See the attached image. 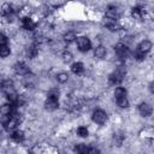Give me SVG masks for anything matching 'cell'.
<instances>
[{
    "instance_id": "cell-3",
    "label": "cell",
    "mask_w": 154,
    "mask_h": 154,
    "mask_svg": "<svg viewBox=\"0 0 154 154\" xmlns=\"http://www.w3.org/2000/svg\"><path fill=\"white\" fill-rule=\"evenodd\" d=\"M114 51H116V54L120 58V59H126L128 58V55H129V48H128V46L125 45V43H118V45H116V47H114Z\"/></svg>"
},
{
    "instance_id": "cell-10",
    "label": "cell",
    "mask_w": 154,
    "mask_h": 154,
    "mask_svg": "<svg viewBox=\"0 0 154 154\" xmlns=\"http://www.w3.org/2000/svg\"><path fill=\"white\" fill-rule=\"evenodd\" d=\"M103 25L108 30H111V31H117V30L120 29V26H119V24H118L117 20H111V19H107V18L103 19Z\"/></svg>"
},
{
    "instance_id": "cell-7",
    "label": "cell",
    "mask_w": 154,
    "mask_h": 154,
    "mask_svg": "<svg viewBox=\"0 0 154 154\" xmlns=\"http://www.w3.org/2000/svg\"><path fill=\"white\" fill-rule=\"evenodd\" d=\"M22 26H23V29H25V30L32 31V30L36 28V23H35L30 17H24V18L22 19Z\"/></svg>"
},
{
    "instance_id": "cell-16",
    "label": "cell",
    "mask_w": 154,
    "mask_h": 154,
    "mask_svg": "<svg viewBox=\"0 0 154 154\" xmlns=\"http://www.w3.org/2000/svg\"><path fill=\"white\" fill-rule=\"evenodd\" d=\"M131 16L135 18V19H141L144 17V8L140 7V6H136L131 10Z\"/></svg>"
},
{
    "instance_id": "cell-29",
    "label": "cell",
    "mask_w": 154,
    "mask_h": 154,
    "mask_svg": "<svg viewBox=\"0 0 154 154\" xmlns=\"http://www.w3.org/2000/svg\"><path fill=\"white\" fill-rule=\"evenodd\" d=\"M134 58H135L137 61H141V60H143V59L146 58V54H143V53H141L140 51L136 49V52L134 53Z\"/></svg>"
},
{
    "instance_id": "cell-5",
    "label": "cell",
    "mask_w": 154,
    "mask_h": 154,
    "mask_svg": "<svg viewBox=\"0 0 154 154\" xmlns=\"http://www.w3.org/2000/svg\"><path fill=\"white\" fill-rule=\"evenodd\" d=\"M13 70H14V72H16L17 75H19V76H25V75L29 73V67H28V65H26L25 63H23V61H18V63L13 66Z\"/></svg>"
},
{
    "instance_id": "cell-24",
    "label": "cell",
    "mask_w": 154,
    "mask_h": 154,
    "mask_svg": "<svg viewBox=\"0 0 154 154\" xmlns=\"http://www.w3.org/2000/svg\"><path fill=\"white\" fill-rule=\"evenodd\" d=\"M11 53V49L8 46H2L0 47V58H7Z\"/></svg>"
},
{
    "instance_id": "cell-8",
    "label": "cell",
    "mask_w": 154,
    "mask_h": 154,
    "mask_svg": "<svg viewBox=\"0 0 154 154\" xmlns=\"http://www.w3.org/2000/svg\"><path fill=\"white\" fill-rule=\"evenodd\" d=\"M152 42L149 41V40H143V41H141L140 43H138V47H137V51H140L141 53H143V54H147L150 49H152Z\"/></svg>"
},
{
    "instance_id": "cell-19",
    "label": "cell",
    "mask_w": 154,
    "mask_h": 154,
    "mask_svg": "<svg viewBox=\"0 0 154 154\" xmlns=\"http://www.w3.org/2000/svg\"><path fill=\"white\" fill-rule=\"evenodd\" d=\"M88 150H89V146H87L84 143H78L75 147V152L77 154H88Z\"/></svg>"
},
{
    "instance_id": "cell-18",
    "label": "cell",
    "mask_w": 154,
    "mask_h": 154,
    "mask_svg": "<svg viewBox=\"0 0 154 154\" xmlns=\"http://www.w3.org/2000/svg\"><path fill=\"white\" fill-rule=\"evenodd\" d=\"M113 95H114L116 100L122 99V97H125L126 96V89L123 88V87H117L114 89V91H113Z\"/></svg>"
},
{
    "instance_id": "cell-22",
    "label": "cell",
    "mask_w": 154,
    "mask_h": 154,
    "mask_svg": "<svg viewBox=\"0 0 154 154\" xmlns=\"http://www.w3.org/2000/svg\"><path fill=\"white\" fill-rule=\"evenodd\" d=\"M124 135L122 132H116L113 135V142L117 144V146H122V143L124 142Z\"/></svg>"
},
{
    "instance_id": "cell-17",
    "label": "cell",
    "mask_w": 154,
    "mask_h": 154,
    "mask_svg": "<svg viewBox=\"0 0 154 154\" xmlns=\"http://www.w3.org/2000/svg\"><path fill=\"white\" fill-rule=\"evenodd\" d=\"M71 71L75 73V75H81L83 71H84V65L82 63H73L71 65Z\"/></svg>"
},
{
    "instance_id": "cell-31",
    "label": "cell",
    "mask_w": 154,
    "mask_h": 154,
    "mask_svg": "<svg viewBox=\"0 0 154 154\" xmlns=\"http://www.w3.org/2000/svg\"><path fill=\"white\" fill-rule=\"evenodd\" d=\"M99 153H100V150H99L97 147H95V146H89L88 154H99Z\"/></svg>"
},
{
    "instance_id": "cell-23",
    "label": "cell",
    "mask_w": 154,
    "mask_h": 154,
    "mask_svg": "<svg viewBox=\"0 0 154 154\" xmlns=\"http://www.w3.org/2000/svg\"><path fill=\"white\" fill-rule=\"evenodd\" d=\"M77 135H78L79 137H88V135H89L88 128H87V126H79V128L77 129Z\"/></svg>"
},
{
    "instance_id": "cell-15",
    "label": "cell",
    "mask_w": 154,
    "mask_h": 154,
    "mask_svg": "<svg viewBox=\"0 0 154 154\" xmlns=\"http://www.w3.org/2000/svg\"><path fill=\"white\" fill-rule=\"evenodd\" d=\"M13 107H14V106H12V105L8 103V102L2 103V105L0 106V114H1V116H11L12 112H13Z\"/></svg>"
},
{
    "instance_id": "cell-14",
    "label": "cell",
    "mask_w": 154,
    "mask_h": 154,
    "mask_svg": "<svg viewBox=\"0 0 154 154\" xmlns=\"http://www.w3.org/2000/svg\"><path fill=\"white\" fill-rule=\"evenodd\" d=\"M106 54H107V51H106V48H105L103 46L99 45V46H96V47L94 48V57H95V58H97V59H103V58L106 57Z\"/></svg>"
},
{
    "instance_id": "cell-21",
    "label": "cell",
    "mask_w": 154,
    "mask_h": 154,
    "mask_svg": "<svg viewBox=\"0 0 154 154\" xmlns=\"http://www.w3.org/2000/svg\"><path fill=\"white\" fill-rule=\"evenodd\" d=\"M11 13H13L12 6H11L10 4H4V5L1 6V14L5 16V17H7V16L11 14Z\"/></svg>"
},
{
    "instance_id": "cell-20",
    "label": "cell",
    "mask_w": 154,
    "mask_h": 154,
    "mask_svg": "<svg viewBox=\"0 0 154 154\" xmlns=\"http://www.w3.org/2000/svg\"><path fill=\"white\" fill-rule=\"evenodd\" d=\"M76 38H77V36L73 31H67V32L64 34V41L67 42V43H71V42L76 41Z\"/></svg>"
},
{
    "instance_id": "cell-13",
    "label": "cell",
    "mask_w": 154,
    "mask_h": 154,
    "mask_svg": "<svg viewBox=\"0 0 154 154\" xmlns=\"http://www.w3.org/2000/svg\"><path fill=\"white\" fill-rule=\"evenodd\" d=\"M37 53H38V49H37V46H36L35 43H32V45H30V46H28V47L25 48V54H26V57L30 58V59L35 58V57L37 55Z\"/></svg>"
},
{
    "instance_id": "cell-4",
    "label": "cell",
    "mask_w": 154,
    "mask_h": 154,
    "mask_svg": "<svg viewBox=\"0 0 154 154\" xmlns=\"http://www.w3.org/2000/svg\"><path fill=\"white\" fill-rule=\"evenodd\" d=\"M45 107L48 111H55L59 107V99L52 97V96H47V99L45 101Z\"/></svg>"
},
{
    "instance_id": "cell-2",
    "label": "cell",
    "mask_w": 154,
    "mask_h": 154,
    "mask_svg": "<svg viewBox=\"0 0 154 154\" xmlns=\"http://www.w3.org/2000/svg\"><path fill=\"white\" fill-rule=\"evenodd\" d=\"M76 41H77V47L81 52H88L91 48V42L87 36H78Z\"/></svg>"
},
{
    "instance_id": "cell-6",
    "label": "cell",
    "mask_w": 154,
    "mask_h": 154,
    "mask_svg": "<svg viewBox=\"0 0 154 154\" xmlns=\"http://www.w3.org/2000/svg\"><path fill=\"white\" fill-rule=\"evenodd\" d=\"M138 112L142 117H149L152 114V106L147 102H142L138 106Z\"/></svg>"
},
{
    "instance_id": "cell-28",
    "label": "cell",
    "mask_w": 154,
    "mask_h": 154,
    "mask_svg": "<svg viewBox=\"0 0 154 154\" xmlns=\"http://www.w3.org/2000/svg\"><path fill=\"white\" fill-rule=\"evenodd\" d=\"M59 95H60L59 89H58V88H52V89H49L47 96H52V97H57V99H59Z\"/></svg>"
},
{
    "instance_id": "cell-27",
    "label": "cell",
    "mask_w": 154,
    "mask_h": 154,
    "mask_svg": "<svg viewBox=\"0 0 154 154\" xmlns=\"http://www.w3.org/2000/svg\"><path fill=\"white\" fill-rule=\"evenodd\" d=\"M61 57H63V61H64V63H70V61L72 60V58H73V57H72V53L69 52V51H65Z\"/></svg>"
},
{
    "instance_id": "cell-11",
    "label": "cell",
    "mask_w": 154,
    "mask_h": 154,
    "mask_svg": "<svg viewBox=\"0 0 154 154\" xmlns=\"http://www.w3.org/2000/svg\"><path fill=\"white\" fill-rule=\"evenodd\" d=\"M24 138H25V135H24V132H23L22 130H14V131L11 134V140H12L13 142H16V143L23 142Z\"/></svg>"
},
{
    "instance_id": "cell-12",
    "label": "cell",
    "mask_w": 154,
    "mask_h": 154,
    "mask_svg": "<svg viewBox=\"0 0 154 154\" xmlns=\"http://www.w3.org/2000/svg\"><path fill=\"white\" fill-rule=\"evenodd\" d=\"M118 17H119V14H118V10H117L116 7L109 6V7L106 10V17H105V18L111 19V20H117Z\"/></svg>"
},
{
    "instance_id": "cell-9",
    "label": "cell",
    "mask_w": 154,
    "mask_h": 154,
    "mask_svg": "<svg viewBox=\"0 0 154 154\" xmlns=\"http://www.w3.org/2000/svg\"><path fill=\"white\" fill-rule=\"evenodd\" d=\"M1 90L5 93V95L10 94V93H13L14 91V87H13V81L11 79H5L2 85H1Z\"/></svg>"
},
{
    "instance_id": "cell-26",
    "label": "cell",
    "mask_w": 154,
    "mask_h": 154,
    "mask_svg": "<svg viewBox=\"0 0 154 154\" xmlns=\"http://www.w3.org/2000/svg\"><path fill=\"white\" fill-rule=\"evenodd\" d=\"M117 103H118V106H119L120 108H126V107L129 106V100H128V97L125 96V97L118 99V100H117Z\"/></svg>"
},
{
    "instance_id": "cell-25",
    "label": "cell",
    "mask_w": 154,
    "mask_h": 154,
    "mask_svg": "<svg viewBox=\"0 0 154 154\" xmlns=\"http://www.w3.org/2000/svg\"><path fill=\"white\" fill-rule=\"evenodd\" d=\"M67 79H69V75L66 72H60L57 75V81L59 83H65V82H67Z\"/></svg>"
},
{
    "instance_id": "cell-32",
    "label": "cell",
    "mask_w": 154,
    "mask_h": 154,
    "mask_svg": "<svg viewBox=\"0 0 154 154\" xmlns=\"http://www.w3.org/2000/svg\"><path fill=\"white\" fill-rule=\"evenodd\" d=\"M4 81H5V79H4V77H2L1 75H0V89H1V85H2V83H4Z\"/></svg>"
},
{
    "instance_id": "cell-30",
    "label": "cell",
    "mask_w": 154,
    "mask_h": 154,
    "mask_svg": "<svg viewBox=\"0 0 154 154\" xmlns=\"http://www.w3.org/2000/svg\"><path fill=\"white\" fill-rule=\"evenodd\" d=\"M7 42H8L7 36H6L5 34L0 32V47H2V46H7Z\"/></svg>"
},
{
    "instance_id": "cell-1",
    "label": "cell",
    "mask_w": 154,
    "mask_h": 154,
    "mask_svg": "<svg viewBox=\"0 0 154 154\" xmlns=\"http://www.w3.org/2000/svg\"><path fill=\"white\" fill-rule=\"evenodd\" d=\"M91 119L95 124H99V125H102L107 122L108 119V116L107 113L103 111V109H95L91 114Z\"/></svg>"
}]
</instances>
